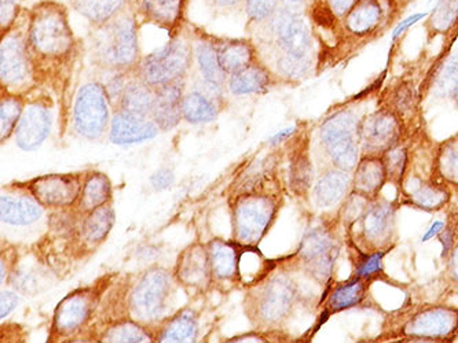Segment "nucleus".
Listing matches in <instances>:
<instances>
[{"label":"nucleus","instance_id":"nucleus-4","mask_svg":"<svg viewBox=\"0 0 458 343\" xmlns=\"http://www.w3.org/2000/svg\"><path fill=\"white\" fill-rule=\"evenodd\" d=\"M191 66V47L183 39H174L146 56L140 65V79L150 87L181 80Z\"/></svg>","mask_w":458,"mask_h":343},{"label":"nucleus","instance_id":"nucleus-47","mask_svg":"<svg viewBox=\"0 0 458 343\" xmlns=\"http://www.w3.org/2000/svg\"><path fill=\"white\" fill-rule=\"evenodd\" d=\"M394 105L398 112H406L413 105V92L408 84H401L394 94Z\"/></svg>","mask_w":458,"mask_h":343},{"label":"nucleus","instance_id":"nucleus-7","mask_svg":"<svg viewBox=\"0 0 458 343\" xmlns=\"http://www.w3.org/2000/svg\"><path fill=\"white\" fill-rule=\"evenodd\" d=\"M266 22L270 24L271 35L280 48L281 55L311 56L313 36L303 13L280 6Z\"/></svg>","mask_w":458,"mask_h":343},{"label":"nucleus","instance_id":"nucleus-51","mask_svg":"<svg viewBox=\"0 0 458 343\" xmlns=\"http://www.w3.org/2000/svg\"><path fill=\"white\" fill-rule=\"evenodd\" d=\"M325 2H327L332 13H334L339 20H342V18L352 10V7L354 6L357 0H325Z\"/></svg>","mask_w":458,"mask_h":343},{"label":"nucleus","instance_id":"nucleus-1","mask_svg":"<svg viewBox=\"0 0 458 343\" xmlns=\"http://www.w3.org/2000/svg\"><path fill=\"white\" fill-rule=\"evenodd\" d=\"M91 48L97 61L105 68L125 69L138 60L137 24L132 13L122 10L109 21L97 25Z\"/></svg>","mask_w":458,"mask_h":343},{"label":"nucleus","instance_id":"nucleus-3","mask_svg":"<svg viewBox=\"0 0 458 343\" xmlns=\"http://www.w3.org/2000/svg\"><path fill=\"white\" fill-rule=\"evenodd\" d=\"M358 125L350 110L336 113L322 124V143L335 165L342 171L350 172L358 165L360 147Z\"/></svg>","mask_w":458,"mask_h":343},{"label":"nucleus","instance_id":"nucleus-49","mask_svg":"<svg viewBox=\"0 0 458 343\" xmlns=\"http://www.w3.org/2000/svg\"><path fill=\"white\" fill-rule=\"evenodd\" d=\"M150 183H152L153 188L157 189V191L168 188L174 183V173L168 169H161L150 178Z\"/></svg>","mask_w":458,"mask_h":343},{"label":"nucleus","instance_id":"nucleus-57","mask_svg":"<svg viewBox=\"0 0 458 343\" xmlns=\"http://www.w3.org/2000/svg\"><path fill=\"white\" fill-rule=\"evenodd\" d=\"M452 96H453V99H454V102H455V104H457V106H458V79H457V83H455L454 88H453Z\"/></svg>","mask_w":458,"mask_h":343},{"label":"nucleus","instance_id":"nucleus-40","mask_svg":"<svg viewBox=\"0 0 458 343\" xmlns=\"http://www.w3.org/2000/svg\"><path fill=\"white\" fill-rule=\"evenodd\" d=\"M311 66H313L311 56L281 55L277 60V71L283 74L284 78L291 80L306 78L311 71Z\"/></svg>","mask_w":458,"mask_h":343},{"label":"nucleus","instance_id":"nucleus-37","mask_svg":"<svg viewBox=\"0 0 458 343\" xmlns=\"http://www.w3.org/2000/svg\"><path fill=\"white\" fill-rule=\"evenodd\" d=\"M197 334V320L193 312L176 314L158 338L160 342H193Z\"/></svg>","mask_w":458,"mask_h":343},{"label":"nucleus","instance_id":"nucleus-24","mask_svg":"<svg viewBox=\"0 0 458 343\" xmlns=\"http://www.w3.org/2000/svg\"><path fill=\"white\" fill-rule=\"evenodd\" d=\"M135 7L148 21L171 28L181 18L183 0H135Z\"/></svg>","mask_w":458,"mask_h":343},{"label":"nucleus","instance_id":"nucleus-48","mask_svg":"<svg viewBox=\"0 0 458 343\" xmlns=\"http://www.w3.org/2000/svg\"><path fill=\"white\" fill-rule=\"evenodd\" d=\"M20 4H21V0H2V9H0L2 10L0 13L2 30L7 29L13 24Z\"/></svg>","mask_w":458,"mask_h":343},{"label":"nucleus","instance_id":"nucleus-29","mask_svg":"<svg viewBox=\"0 0 458 343\" xmlns=\"http://www.w3.org/2000/svg\"><path fill=\"white\" fill-rule=\"evenodd\" d=\"M368 289L366 279L352 278V280L337 284L336 289L332 291L327 298V311L331 314L354 308L363 301Z\"/></svg>","mask_w":458,"mask_h":343},{"label":"nucleus","instance_id":"nucleus-6","mask_svg":"<svg viewBox=\"0 0 458 343\" xmlns=\"http://www.w3.org/2000/svg\"><path fill=\"white\" fill-rule=\"evenodd\" d=\"M401 13L399 0H357L340 22L350 35L369 38L387 29Z\"/></svg>","mask_w":458,"mask_h":343},{"label":"nucleus","instance_id":"nucleus-32","mask_svg":"<svg viewBox=\"0 0 458 343\" xmlns=\"http://www.w3.org/2000/svg\"><path fill=\"white\" fill-rule=\"evenodd\" d=\"M457 27L458 0H441L424 24L429 40L437 36L449 35Z\"/></svg>","mask_w":458,"mask_h":343},{"label":"nucleus","instance_id":"nucleus-30","mask_svg":"<svg viewBox=\"0 0 458 343\" xmlns=\"http://www.w3.org/2000/svg\"><path fill=\"white\" fill-rule=\"evenodd\" d=\"M152 87L145 81H131L124 87L122 94L123 112L132 113L138 116L146 117L153 112L155 106L156 92L153 94Z\"/></svg>","mask_w":458,"mask_h":343},{"label":"nucleus","instance_id":"nucleus-34","mask_svg":"<svg viewBox=\"0 0 458 343\" xmlns=\"http://www.w3.org/2000/svg\"><path fill=\"white\" fill-rule=\"evenodd\" d=\"M408 197L414 206L427 212L439 211L449 199L446 189L427 181H419L413 188L409 189Z\"/></svg>","mask_w":458,"mask_h":343},{"label":"nucleus","instance_id":"nucleus-10","mask_svg":"<svg viewBox=\"0 0 458 343\" xmlns=\"http://www.w3.org/2000/svg\"><path fill=\"white\" fill-rule=\"evenodd\" d=\"M276 214L274 202L266 197H248L240 201L234 213L235 235L244 245L262 239Z\"/></svg>","mask_w":458,"mask_h":343},{"label":"nucleus","instance_id":"nucleus-31","mask_svg":"<svg viewBox=\"0 0 458 343\" xmlns=\"http://www.w3.org/2000/svg\"><path fill=\"white\" fill-rule=\"evenodd\" d=\"M72 7L96 25L109 21L125 9L128 0H69Z\"/></svg>","mask_w":458,"mask_h":343},{"label":"nucleus","instance_id":"nucleus-16","mask_svg":"<svg viewBox=\"0 0 458 343\" xmlns=\"http://www.w3.org/2000/svg\"><path fill=\"white\" fill-rule=\"evenodd\" d=\"M51 130V114L46 107L40 105H30L24 113L17 125L18 147L22 150H35L39 147Z\"/></svg>","mask_w":458,"mask_h":343},{"label":"nucleus","instance_id":"nucleus-38","mask_svg":"<svg viewBox=\"0 0 458 343\" xmlns=\"http://www.w3.org/2000/svg\"><path fill=\"white\" fill-rule=\"evenodd\" d=\"M109 197H111V183L106 176L97 173L87 179L84 184L81 206L84 207V211H96L109 199Z\"/></svg>","mask_w":458,"mask_h":343},{"label":"nucleus","instance_id":"nucleus-13","mask_svg":"<svg viewBox=\"0 0 458 343\" xmlns=\"http://www.w3.org/2000/svg\"><path fill=\"white\" fill-rule=\"evenodd\" d=\"M295 286L284 276L273 278L259 294L258 314L265 322H277L291 311L295 301Z\"/></svg>","mask_w":458,"mask_h":343},{"label":"nucleus","instance_id":"nucleus-26","mask_svg":"<svg viewBox=\"0 0 458 343\" xmlns=\"http://www.w3.org/2000/svg\"><path fill=\"white\" fill-rule=\"evenodd\" d=\"M42 214V207L30 199L2 197L0 217H2V222L6 224L28 225L39 220Z\"/></svg>","mask_w":458,"mask_h":343},{"label":"nucleus","instance_id":"nucleus-12","mask_svg":"<svg viewBox=\"0 0 458 343\" xmlns=\"http://www.w3.org/2000/svg\"><path fill=\"white\" fill-rule=\"evenodd\" d=\"M299 253L310 272L319 280H327L336 263L339 246L329 232L317 228L304 237Z\"/></svg>","mask_w":458,"mask_h":343},{"label":"nucleus","instance_id":"nucleus-42","mask_svg":"<svg viewBox=\"0 0 458 343\" xmlns=\"http://www.w3.org/2000/svg\"><path fill=\"white\" fill-rule=\"evenodd\" d=\"M439 168L445 179L458 184V135L445 143L439 155Z\"/></svg>","mask_w":458,"mask_h":343},{"label":"nucleus","instance_id":"nucleus-20","mask_svg":"<svg viewBox=\"0 0 458 343\" xmlns=\"http://www.w3.org/2000/svg\"><path fill=\"white\" fill-rule=\"evenodd\" d=\"M182 92L183 86L181 80L157 87L152 114L156 122L164 130H171L181 120L183 101Z\"/></svg>","mask_w":458,"mask_h":343},{"label":"nucleus","instance_id":"nucleus-45","mask_svg":"<svg viewBox=\"0 0 458 343\" xmlns=\"http://www.w3.org/2000/svg\"><path fill=\"white\" fill-rule=\"evenodd\" d=\"M245 10L250 21L266 22L276 14L280 0H244Z\"/></svg>","mask_w":458,"mask_h":343},{"label":"nucleus","instance_id":"nucleus-36","mask_svg":"<svg viewBox=\"0 0 458 343\" xmlns=\"http://www.w3.org/2000/svg\"><path fill=\"white\" fill-rule=\"evenodd\" d=\"M267 261L262 253L255 249V246L247 245L244 249L238 250L237 276L244 283H255L265 275Z\"/></svg>","mask_w":458,"mask_h":343},{"label":"nucleus","instance_id":"nucleus-27","mask_svg":"<svg viewBox=\"0 0 458 343\" xmlns=\"http://www.w3.org/2000/svg\"><path fill=\"white\" fill-rule=\"evenodd\" d=\"M350 187V176L340 171L327 172L314 187V199L321 207H331L342 201Z\"/></svg>","mask_w":458,"mask_h":343},{"label":"nucleus","instance_id":"nucleus-55","mask_svg":"<svg viewBox=\"0 0 458 343\" xmlns=\"http://www.w3.org/2000/svg\"><path fill=\"white\" fill-rule=\"evenodd\" d=\"M442 228H444V222H434V225H432L431 230H429V231L427 232L426 235H424L423 242H427V240H429V239H431V238H434L435 235L439 234V232H441Z\"/></svg>","mask_w":458,"mask_h":343},{"label":"nucleus","instance_id":"nucleus-25","mask_svg":"<svg viewBox=\"0 0 458 343\" xmlns=\"http://www.w3.org/2000/svg\"><path fill=\"white\" fill-rule=\"evenodd\" d=\"M194 54H196L199 73L203 76L207 86L211 87L212 89H221L226 81L227 73L222 69L217 60L215 46L206 40H199L194 48Z\"/></svg>","mask_w":458,"mask_h":343},{"label":"nucleus","instance_id":"nucleus-56","mask_svg":"<svg viewBox=\"0 0 458 343\" xmlns=\"http://www.w3.org/2000/svg\"><path fill=\"white\" fill-rule=\"evenodd\" d=\"M295 132V128H288V130H284L283 132L277 133L276 137H273L271 139V143H278L281 140L286 139V138L291 137L292 133Z\"/></svg>","mask_w":458,"mask_h":343},{"label":"nucleus","instance_id":"nucleus-58","mask_svg":"<svg viewBox=\"0 0 458 343\" xmlns=\"http://www.w3.org/2000/svg\"><path fill=\"white\" fill-rule=\"evenodd\" d=\"M399 2H401V0H399Z\"/></svg>","mask_w":458,"mask_h":343},{"label":"nucleus","instance_id":"nucleus-54","mask_svg":"<svg viewBox=\"0 0 458 343\" xmlns=\"http://www.w3.org/2000/svg\"><path fill=\"white\" fill-rule=\"evenodd\" d=\"M450 271H452L453 278L458 281V243L455 245L454 252H453L452 261H450Z\"/></svg>","mask_w":458,"mask_h":343},{"label":"nucleus","instance_id":"nucleus-5","mask_svg":"<svg viewBox=\"0 0 458 343\" xmlns=\"http://www.w3.org/2000/svg\"><path fill=\"white\" fill-rule=\"evenodd\" d=\"M173 294V280L164 270L146 273L132 291L131 311L140 322H155L167 314Z\"/></svg>","mask_w":458,"mask_h":343},{"label":"nucleus","instance_id":"nucleus-35","mask_svg":"<svg viewBox=\"0 0 458 343\" xmlns=\"http://www.w3.org/2000/svg\"><path fill=\"white\" fill-rule=\"evenodd\" d=\"M216 113L214 102L201 92H191L182 101V116L191 124L214 121Z\"/></svg>","mask_w":458,"mask_h":343},{"label":"nucleus","instance_id":"nucleus-53","mask_svg":"<svg viewBox=\"0 0 458 343\" xmlns=\"http://www.w3.org/2000/svg\"><path fill=\"white\" fill-rule=\"evenodd\" d=\"M215 6L222 7V9H230V7L238 6L242 4L244 0H211Z\"/></svg>","mask_w":458,"mask_h":343},{"label":"nucleus","instance_id":"nucleus-39","mask_svg":"<svg viewBox=\"0 0 458 343\" xmlns=\"http://www.w3.org/2000/svg\"><path fill=\"white\" fill-rule=\"evenodd\" d=\"M114 213L111 207L101 206L84 222V235L89 242H101L114 227Z\"/></svg>","mask_w":458,"mask_h":343},{"label":"nucleus","instance_id":"nucleus-46","mask_svg":"<svg viewBox=\"0 0 458 343\" xmlns=\"http://www.w3.org/2000/svg\"><path fill=\"white\" fill-rule=\"evenodd\" d=\"M386 253L387 252L378 250V252L366 255L365 260L358 265L355 278L369 280L370 278H375L376 275H378L383 271V258Z\"/></svg>","mask_w":458,"mask_h":343},{"label":"nucleus","instance_id":"nucleus-52","mask_svg":"<svg viewBox=\"0 0 458 343\" xmlns=\"http://www.w3.org/2000/svg\"><path fill=\"white\" fill-rule=\"evenodd\" d=\"M309 0H280V6L293 12L303 13L306 10Z\"/></svg>","mask_w":458,"mask_h":343},{"label":"nucleus","instance_id":"nucleus-18","mask_svg":"<svg viewBox=\"0 0 458 343\" xmlns=\"http://www.w3.org/2000/svg\"><path fill=\"white\" fill-rule=\"evenodd\" d=\"M157 135V127L146 117L123 112L112 121L111 140L114 145H132L153 139Z\"/></svg>","mask_w":458,"mask_h":343},{"label":"nucleus","instance_id":"nucleus-50","mask_svg":"<svg viewBox=\"0 0 458 343\" xmlns=\"http://www.w3.org/2000/svg\"><path fill=\"white\" fill-rule=\"evenodd\" d=\"M18 302H20V298H18L17 294L13 293V291H4L2 293V301H0V317L4 319L7 314H12Z\"/></svg>","mask_w":458,"mask_h":343},{"label":"nucleus","instance_id":"nucleus-19","mask_svg":"<svg viewBox=\"0 0 458 343\" xmlns=\"http://www.w3.org/2000/svg\"><path fill=\"white\" fill-rule=\"evenodd\" d=\"M91 296L89 293H75L64 299L55 311L54 327L60 334L68 335L83 326L91 311Z\"/></svg>","mask_w":458,"mask_h":343},{"label":"nucleus","instance_id":"nucleus-11","mask_svg":"<svg viewBox=\"0 0 458 343\" xmlns=\"http://www.w3.org/2000/svg\"><path fill=\"white\" fill-rule=\"evenodd\" d=\"M358 133L360 147L366 155H383L398 142L401 125L393 112L380 110L360 122Z\"/></svg>","mask_w":458,"mask_h":343},{"label":"nucleus","instance_id":"nucleus-43","mask_svg":"<svg viewBox=\"0 0 458 343\" xmlns=\"http://www.w3.org/2000/svg\"><path fill=\"white\" fill-rule=\"evenodd\" d=\"M105 342H150V338L134 322H120L107 331Z\"/></svg>","mask_w":458,"mask_h":343},{"label":"nucleus","instance_id":"nucleus-23","mask_svg":"<svg viewBox=\"0 0 458 343\" xmlns=\"http://www.w3.org/2000/svg\"><path fill=\"white\" fill-rule=\"evenodd\" d=\"M214 46L222 69L230 76L252 63L253 47L245 40H221Z\"/></svg>","mask_w":458,"mask_h":343},{"label":"nucleus","instance_id":"nucleus-22","mask_svg":"<svg viewBox=\"0 0 458 343\" xmlns=\"http://www.w3.org/2000/svg\"><path fill=\"white\" fill-rule=\"evenodd\" d=\"M209 266L211 260L203 246H191L179 258V280L191 288L206 286L209 279Z\"/></svg>","mask_w":458,"mask_h":343},{"label":"nucleus","instance_id":"nucleus-8","mask_svg":"<svg viewBox=\"0 0 458 343\" xmlns=\"http://www.w3.org/2000/svg\"><path fill=\"white\" fill-rule=\"evenodd\" d=\"M411 340H452L458 332L457 309L435 306L411 314L402 326Z\"/></svg>","mask_w":458,"mask_h":343},{"label":"nucleus","instance_id":"nucleus-17","mask_svg":"<svg viewBox=\"0 0 458 343\" xmlns=\"http://www.w3.org/2000/svg\"><path fill=\"white\" fill-rule=\"evenodd\" d=\"M30 73L27 51L21 40L12 36L2 42L0 48V78L6 86H18L27 80Z\"/></svg>","mask_w":458,"mask_h":343},{"label":"nucleus","instance_id":"nucleus-44","mask_svg":"<svg viewBox=\"0 0 458 343\" xmlns=\"http://www.w3.org/2000/svg\"><path fill=\"white\" fill-rule=\"evenodd\" d=\"M383 161L386 172H387L388 180L393 181V183H401L406 163H408L405 148L394 146L393 148L384 153Z\"/></svg>","mask_w":458,"mask_h":343},{"label":"nucleus","instance_id":"nucleus-33","mask_svg":"<svg viewBox=\"0 0 458 343\" xmlns=\"http://www.w3.org/2000/svg\"><path fill=\"white\" fill-rule=\"evenodd\" d=\"M211 270L217 279H230L237 275L238 249L234 245L215 240L209 246Z\"/></svg>","mask_w":458,"mask_h":343},{"label":"nucleus","instance_id":"nucleus-2","mask_svg":"<svg viewBox=\"0 0 458 343\" xmlns=\"http://www.w3.org/2000/svg\"><path fill=\"white\" fill-rule=\"evenodd\" d=\"M30 40L38 53L47 56L64 55L73 45L68 17L61 4L43 2L30 15Z\"/></svg>","mask_w":458,"mask_h":343},{"label":"nucleus","instance_id":"nucleus-15","mask_svg":"<svg viewBox=\"0 0 458 343\" xmlns=\"http://www.w3.org/2000/svg\"><path fill=\"white\" fill-rule=\"evenodd\" d=\"M30 188L35 198L47 206H68L81 193V184L72 176L51 175L35 179Z\"/></svg>","mask_w":458,"mask_h":343},{"label":"nucleus","instance_id":"nucleus-9","mask_svg":"<svg viewBox=\"0 0 458 343\" xmlns=\"http://www.w3.org/2000/svg\"><path fill=\"white\" fill-rule=\"evenodd\" d=\"M109 117L106 92L99 84L87 83L79 89L75 102V125L81 135L97 139L104 133Z\"/></svg>","mask_w":458,"mask_h":343},{"label":"nucleus","instance_id":"nucleus-28","mask_svg":"<svg viewBox=\"0 0 458 343\" xmlns=\"http://www.w3.org/2000/svg\"><path fill=\"white\" fill-rule=\"evenodd\" d=\"M270 83V73L263 66L250 63L230 76L229 89L234 95L259 94L265 92Z\"/></svg>","mask_w":458,"mask_h":343},{"label":"nucleus","instance_id":"nucleus-21","mask_svg":"<svg viewBox=\"0 0 458 343\" xmlns=\"http://www.w3.org/2000/svg\"><path fill=\"white\" fill-rule=\"evenodd\" d=\"M387 180V172L380 155H366L360 158L355 171L354 193L366 199H375L383 184Z\"/></svg>","mask_w":458,"mask_h":343},{"label":"nucleus","instance_id":"nucleus-41","mask_svg":"<svg viewBox=\"0 0 458 343\" xmlns=\"http://www.w3.org/2000/svg\"><path fill=\"white\" fill-rule=\"evenodd\" d=\"M22 105L17 98H4L0 105V132L2 140L10 137V133L15 128V122L21 119Z\"/></svg>","mask_w":458,"mask_h":343},{"label":"nucleus","instance_id":"nucleus-14","mask_svg":"<svg viewBox=\"0 0 458 343\" xmlns=\"http://www.w3.org/2000/svg\"><path fill=\"white\" fill-rule=\"evenodd\" d=\"M362 238L376 252L388 245L395 228L394 207L387 202H375L366 207L362 216Z\"/></svg>","mask_w":458,"mask_h":343}]
</instances>
